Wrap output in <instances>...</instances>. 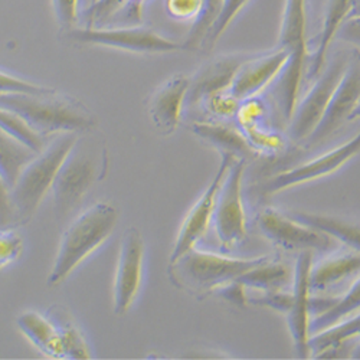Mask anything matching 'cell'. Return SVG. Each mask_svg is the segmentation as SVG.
I'll return each mask as SVG.
<instances>
[{
  "mask_svg": "<svg viewBox=\"0 0 360 360\" xmlns=\"http://www.w3.org/2000/svg\"><path fill=\"white\" fill-rule=\"evenodd\" d=\"M0 107L19 118L42 139L56 133H78L96 126L94 115L72 97L48 93L0 94Z\"/></svg>",
  "mask_w": 360,
  "mask_h": 360,
  "instance_id": "obj_1",
  "label": "cell"
},
{
  "mask_svg": "<svg viewBox=\"0 0 360 360\" xmlns=\"http://www.w3.org/2000/svg\"><path fill=\"white\" fill-rule=\"evenodd\" d=\"M117 221V209L108 202H98L78 215L63 233L48 287L63 284L79 264L96 252L110 238Z\"/></svg>",
  "mask_w": 360,
  "mask_h": 360,
  "instance_id": "obj_2",
  "label": "cell"
},
{
  "mask_svg": "<svg viewBox=\"0 0 360 360\" xmlns=\"http://www.w3.org/2000/svg\"><path fill=\"white\" fill-rule=\"evenodd\" d=\"M78 140V133H61L46 148L29 162L11 188L13 221L25 225L31 221L42 200L52 191L56 173Z\"/></svg>",
  "mask_w": 360,
  "mask_h": 360,
  "instance_id": "obj_3",
  "label": "cell"
},
{
  "mask_svg": "<svg viewBox=\"0 0 360 360\" xmlns=\"http://www.w3.org/2000/svg\"><path fill=\"white\" fill-rule=\"evenodd\" d=\"M268 257L232 258L215 252L200 251L196 247L169 264L170 278L179 287L192 292H214L236 281L248 269Z\"/></svg>",
  "mask_w": 360,
  "mask_h": 360,
  "instance_id": "obj_4",
  "label": "cell"
},
{
  "mask_svg": "<svg viewBox=\"0 0 360 360\" xmlns=\"http://www.w3.org/2000/svg\"><path fill=\"white\" fill-rule=\"evenodd\" d=\"M97 179L96 159L88 148L79 144V139L59 167L52 185L53 209L59 222L68 219L81 205L85 193Z\"/></svg>",
  "mask_w": 360,
  "mask_h": 360,
  "instance_id": "obj_5",
  "label": "cell"
},
{
  "mask_svg": "<svg viewBox=\"0 0 360 360\" xmlns=\"http://www.w3.org/2000/svg\"><path fill=\"white\" fill-rule=\"evenodd\" d=\"M68 35L75 42L103 45L137 53H166L186 49L184 44L174 42L162 37L153 29L139 25L122 27L85 26L81 29H74Z\"/></svg>",
  "mask_w": 360,
  "mask_h": 360,
  "instance_id": "obj_6",
  "label": "cell"
},
{
  "mask_svg": "<svg viewBox=\"0 0 360 360\" xmlns=\"http://www.w3.org/2000/svg\"><path fill=\"white\" fill-rule=\"evenodd\" d=\"M244 170L245 160H233L217 196L212 224L221 244L226 248L241 243L247 235V218L243 202Z\"/></svg>",
  "mask_w": 360,
  "mask_h": 360,
  "instance_id": "obj_7",
  "label": "cell"
},
{
  "mask_svg": "<svg viewBox=\"0 0 360 360\" xmlns=\"http://www.w3.org/2000/svg\"><path fill=\"white\" fill-rule=\"evenodd\" d=\"M347 63L342 58L327 67V70L316 78L314 85L306 97L298 101L295 110L290 118V136L292 140H307L313 130L320 123V120L327 108V104L332 98L335 89L338 88Z\"/></svg>",
  "mask_w": 360,
  "mask_h": 360,
  "instance_id": "obj_8",
  "label": "cell"
},
{
  "mask_svg": "<svg viewBox=\"0 0 360 360\" xmlns=\"http://www.w3.org/2000/svg\"><path fill=\"white\" fill-rule=\"evenodd\" d=\"M258 225L264 235L287 251H327L333 247V238L328 233L298 222L287 214L274 209H265L258 217Z\"/></svg>",
  "mask_w": 360,
  "mask_h": 360,
  "instance_id": "obj_9",
  "label": "cell"
},
{
  "mask_svg": "<svg viewBox=\"0 0 360 360\" xmlns=\"http://www.w3.org/2000/svg\"><path fill=\"white\" fill-rule=\"evenodd\" d=\"M144 241L137 228H129L120 244L114 277V313L126 314L139 295L143 280Z\"/></svg>",
  "mask_w": 360,
  "mask_h": 360,
  "instance_id": "obj_10",
  "label": "cell"
},
{
  "mask_svg": "<svg viewBox=\"0 0 360 360\" xmlns=\"http://www.w3.org/2000/svg\"><path fill=\"white\" fill-rule=\"evenodd\" d=\"M236 160L232 155L229 153H222V160L221 165L211 180V184L205 189V192L200 195V198L196 200V203L192 206L189 214L186 215L182 226H180V231L177 233L176 243L173 247V251L170 254L169 264H173L177 261L180 257H182L185 252L189 250L195 248L196 244L203 238L206 233L209 225L212 224V217H214V209L217 203V196L221 189L222 180L229 169V166Z\"/></svg>",
  "mask_w": 360,
  "mask_h": 360,
  "instance_id": "obj_11",
  "label": "cell"
},
{
  "mask_svg": "<svg viewBox=\"0 0 360 360\" xmlns=\"http://www.w3.org/2000/svg\"><path fill=\"white\" fill-rule=\"evenodd\" d=\"M360 153V131L346 141L345 144L330 150V152L304 163L294 169L281 172L273 176L268 182L262 186V191L266 195L278 193L288 188H294L303 184H309L311 180H317L323 176L332 174L339 170L346 162L353 159Z\"/></svg>",
  "mask_w": 360,
  "mask_h": 360,
  "instance_id": "obj_12",
  "label": "cell"
},
{
  "mask_svg": "<svg viewBox=\"0 0 360 360\" xmlns=\"http://www.w3.org/2000/svg\"><path fill=\"white\" fill-rule=\"evenodd\" d=\"M360 100V56H354L345 70V74L330 98L327 108L317 127L307 137L309 144H319L328 139L349 117Z\"/></svg>",
  "mask_w": 360,
  "mask_h": 360,
  "instance_id": "obj_13",
  "label": "cell"
},
{
  "mask_svg": "<svg viewBox=\"0 0 360 360\" xmlns=\"http://www.w3.org/2000/svg\"><path fill=\"white\" fill-rule=\"evenodd\" d=\"M313 265V252H298L294 281H292V302L287 313L290 333L295 346L298 357L306 359L310 356V271Z\"/></svg>",
  "mask_w": 360,
  "mask_h": 360,
  "instance_id": "obj_14",
  "label": "cell"
},
{
  "mask_svg": "<svg viewBox=\"0 0 360 360\" xmlns=\"http://www.w3.org/2000/svg\"><path fill=\"white\" fill-rule=\"evenodd\" d=\"M288 55L290 51L278 46L269 53L245 59L231 84L229 94L239 103L257 97L266 85L273 84Z\"/></svg>",
  "mask_w": 360,
  "mask_h": 360,
  "instance_id": "obj_15",
  "label": "cell"
},
{
  "mask_svg": "<svg viewBox=\"0 0 360 360\" xmlns=\"http://www.w3.org/2000/svg\"><path fill=\"white\" fill-rule=\"evenodd\" d=\"M189 85V77L176 74L163 82L150 98L148 112L160 134L169 136L176 131L184 107L186 105Z\"/></svg>",
  "mask_w": 360,
  "mask_h": 360,
  "instance_id": "obj_16",
  "label": "cell"
},
{
  "mask_svg": "<svg viewBox=\"0 0 360 360\" xmlns=\"http://www.w3.org/2000/svg\"><path fill=\"white\" fill-rule=\"evenodd\" d=\"M245 59L239 55H226L206 64L191 78L186 104L195 105L209 97L229 91L231 84Z\"/></svg>",
  "mask_w": 360,
  "mask_h": 360,
  "instance_id": "obj_17",
  "label": "cell"
},
{
  "mask_svg": "<svg viewBox=\"0 0 360 360\" xmlns=\"http://www.w3.org/2000/svg\"><path fill=\"white\" fill-rule=\"evenodd\" d=\"M307 59V48L290 51L287 61L274 82V97L277 104L285 117L290 120L295 105L298 103L300 88H302V81L304 75V67Z\"/></svg>",
  "mask_w": 360,
  "mask_h": 360,
  "instance_id": "obj_18",
  "label": "cell"
},
{
  "mask_svg": "<svg viewBox=\"0 0 360 360\" xmlns=\"http://www.w3.org/2000/svg\"><path fill=\"white\" fill-rule=\"evenodd\" d=\"M353 6L354 0H327L317 48L311 55L309 78H317L321 74L326 64L327 51L338 37L342 25L347 20Z\"/></svg>",
  "mask_w": 360,
  "mask_h": 360,
  "instance_id": "obj_19",
  "label": "cell"
},
{
  "mask_svg": "<svg viewBox=\"0 0 360 360\" xmlns=\"http://www.w3.org/2000/svg\"><path fill=\"white\" fill-rule=\"evenodd\" d=\"M16 321L23 335L42 353L53 359H65L61 336L49 316L38 311H26Z\"/></svg>",
  "mask_w": 360,
  "mask_h": 360,
  "instance_id": "obj_20",
  "label": "cell"
},
{
  "mask_svg": "<svg viewBox=\"0 0 360 360\" xmlns=\"http://www.w3.org/2000/svg\"><path fill=\"white\" fill-rule=\"evenodd\" d=\"M192 131L219 148L222 153H229L235 159L239 158L247 162L257 156V150L247 137L232 126L221 123H195L192 126Z\"/></svg>",
  "mask_w": 360,
  "mask_h": 360,
  "instance_id": "obj_21",
  "label": "cell"
},
{
  "mask_svg": "<svg viewBox=\"0 0 360 360\" xmlns=\"http://www.w3.org/2000/svg\"><path fill=\"white\" fill-rule=\"evenodd\" d=\"M360 271V252H342L311 265L310 290L323 291Z\"/></svg>",
  "mask_w": 360,
  "mask_h": 360,
  "instance_id": "obj_22",
  "label": "cell"
},
{
  "mask_svg": "<svg viewBox=\"0 0 360 360\" xmlns=\"http://www.w3.org/2000/svg\"><path fill=\"white\" fill-rule=\"evenodd\" d=\"M37 155L34 148L0 127V174L9 189L16 182L22 169Z\"/></svg>",
  "mask_w": 360,
  "mask_h": 360,
  "instance_id": "obj_23",
  "label": "cell"
},
{
  "mask_svg": "<svg viewBox=\"0 0 360 360\" xmlns=\"http://www.w3.org/2000/svg\"><path fill=\"white\" fill-rule=\"evenodd\" d=\"M307 0H285L278 46L287 51L307 48Z\"/></svg>",
  "mask_w": 360,
  "mask_h": 360,
  "instance_id": "obj_24",
  "label": "cell"
},
{
  "mask_svg": "<svg viewBox=\"0 0 360 360\" xmlns=\"http://www.w3.org/2000/svg\"><path fill=\"white\" fill-rule=\"evenodd\" d=\"M291 218L298 222L307 224L313 228H317L332 238L339 239L347 247L353 248L356 252H360V224L347 221L340 217L332 215H317V214H306V212H288Z\"/></svg>",
  "mask_w": 360,
  "mask_h": 360,
  "instance_id": "obj_25",
  "label": "cell"
},
{
  "mask_svg": "<svg viewBox=\"0 0 360 360\" xmlns=\"http://www.w3.org/2000/svg\"><path fill=\"white\" fill-rule=\"evenodd\" d=\"M291 280L292 277L288 266L268 257L262 262L248 269V271L244 273L236 281L245 287L268 292L283 290L285 285L291 283Z\"/></svg>",
  "mask_w": 360,
  "mask_h": 360,
  "instance_id": "obj_26",
  "label": "cell"
},
{
  "mask_svg": "<svg viewBox=\"0 0 360 360\" xmlns=\"http://www.w3.org/2000/svg\"><path fill=\"white\" fill-rule=\"evenodd\" d=\"M360 336V313H354V316L345 317L340 321L332 324L330 327L321 330L319 333L310 335L309 347L313 356H317L323 350L343 345L346 342H352L353 339Z\"/></svg>",
  "mask_w": 360,
  "mask_h": 360,
  "instance_id": "obj_27",
  "label": "cell"
},
{
  "mask_svg": "<svg viewBox=\"0 0 360 360\" xmlns=\"http://www.w3.org/2000/svg\"><path fill=\"white\" fill-rule=\"evenodd\" d=\"M48 316L55 323L59 336H61L65 359H89V347L82 336L79 327L68 317V313L61 307H51Z\"/></svg>",
  "mask_w": 360,
  "mask_h": 360,
  "instance_id": "obj_28",
  "label": "cell"
},
{
  "mask_svg": "<svg viewBox=\"0 0 360 360\" xmlns=\"http://www.w3.org/2000/svg\"><path fill=\"white\" fill-rule=\"evenodd\" d=\"M359 310H360V277L352 284V287L343 297L338 298V302L332 309L310 320V335L321 332V330L340 321L345 317H349L357 313Z\"/></svg>",
  "mask_w": 360,
  "mask_h": 360,
  "instance_id": "obj_29",
  "label": "cell"
},
{
  "mask_svg": "<svg viewBox=\"0 0 360 360\" xmlns=\"http://www.w3.org/2000/svg\"><path fill=\"white\" fill-rule=\"evenodd\" d=\"M224 6V0H203L200 15L193 20L192 29L184 44L186 49H196L202 46L207 32L211 31Z\"/></svg>",
  "mask_w": 360,
  "mask_h": 360,
  "instance_id": "obj_30",
  "label": "cell"
},
{
  "mask_svg": "<svg viewBox=\"0 0 360 360\" xmlns=\"http://www.w3.org/2000/svg\"><path fill=\"white\" fill-rule=\"evenodd\" d=\"M0 127L34 148L37 153H41L45 148L44 139L29 129L22 118L4 107H0Z\"/></svg>",
  "mask_w": 360,
  "mask_h": 360,
  "instance_id": "obj_31",
  "label": "cell"
},
{
  "mask_svg": "<svg viewBox=\"0 0 360 360\" xmlns=\"http://www.w3.org/2000/svg\"><path fill=\"white\" fill-rule=\"evenodd\" d=\"M250 0H224L222 11L215 20L211 31L207 32L202 46L206 49H212L214 45L218 42V39L224 35V32L228 29V26L232 23V20L239 15L247 5Z\"/></svg>",
  "mask_w": 360,
  "mask_h": 360,
  "instance_id": "obj_32",
  "label": "cell"
},
{
  "mask_svg": "<svg viewBox=\"0 0 360 360\" xmlns=\"http://www.w3.org/2000/svg\"><path fill=\"white\" fill-rule=\"evenodd\" d=\"M23 251L22 236L12 231L0 228V269L15 262Z\"/></svg>",
  "mask_w": 360,
  "mask_h": 360,
  "instance_id": "obj_33",
  "label": "cell"
},
{
  "mask_svg": "<svg viewBox=\"0 0 360 360\" xmlns=\"http://www.w3.org/2000/svg\"><path fill=\"white\" fill-rule=\"evenodd\" d=\"M203 6V0H165V11L173 20H195Z\"/></svg>",
  "mask_w": 360,
  "mask_h": 360,
  "instance_id": "obj_34",
  "label": "cell"
},
{
  "mask_svg": "<svg viewBox=\"0 0 360 360\" xmlns=\"http://www.w3.org/2000/svg\"><path fill=\"white\" fill-rule=\"evenodd\" d=\"M48 91H52V88L22 79L5 71H0V94H9V93L38 94V93H48Z\"/></svg>",
  "mask_w": 360,
  "mask_h": 360,
  "instance_id": "obj_35",
  "label": "cell"
},
{
  "mask_svg": "<svg viewBox=\"0 0 360 360\" xmlns=\"http://www.w3.org/2000/svg\"><path fill=\"white\" fill-rule=\"evenodd\" d=\"M53 11L58 18L65 27L74 26L79 16V0H52Z\"/></svg>",
  "mask_w": 360,
  "mask_h": 360,
  "instance_id": "obj_36",
  "label": "cell"
},
{
  "mask_svg": "<svg viewBox=\"0 0 360 360\" xmlns=\"http://www.w3.org/2000/svg\"><path fill=\"white\" fill-rule=\"evenodd\" d=\"M291 302H292V291L285 292L283 290H277V291L265 292L261 298H255V300H252L251 303L271 307L277 311H281V313L287 314L290 307H291Z\"/></svg>",
  "mask_w": 360,
  "mask_h": 360,
  "instance_id": "obj_37",
  "label": "cell"
},
{
  "mask_svg": "<svg viewBox=\"0 0 360 360\" xmlns=\"http://www.w3.org/2000/svg\"><path fill=\"white\" fill-rule=\"evenodd\" d=\"M11 221H13L11 189L0 174V228H5Z\"/></svg>",
  "mask_w": 360,
  "mask_h": 360,
  "instance_id": "obj_38",
  "label": "cell"
},
{
  "mask_svg": "<svg viewBox=\"0 0 360 360\" xmlns=\"http://www.w3.org/2000/svg\"><path fill=\"white\" fill-rule=\"evenodd\" d=\"M338 37L349 44L360 46V15L347 19L342 25Z\"/></svg>",
  "mask_w": 360,
  "mask_h": 360,
  "instance_id": "obj_39",
  "label": "cell"
},
{
  "mask_svg": "<svg viewBox=\"0 0 360 360\" xmlns=\"http://www.w3.org/2000/svg\"><path fill=\"white\" fill-rule=\"evenodd\" d=\"M245 285H243L241 283L233 281L228 285H224L222 288L218 290V292L229 302L231 304H236V306H244L247 304V298H245Z\"/></svg>",
  "mask_w": 360,
  "mask_h": 360,
  "instance_id": "obj_40",
  "label": "cell"
},
{
  "mask_svg": "<svg viewBox=\"0 0 360 360\" xmlns=\"http://www.w3.org/2000/svg\"><path fill=\"white\" fill-rule=\"evenodd\" d=\"M359 117H360V100H359L357 105L354 107V110L352 111V114H350V117H349V122H350V120H356V118H359Z\"/></svg>",
  "mask_w": 360,
  "mask_h": 360,
  "instance_id": "obj_41",
  "label": "cell"
},
{
  "mask_svg": "<svg viewBox=\"0 0 360 360\" xmlns=\"http://www.w3.org/2000/svg\"><path fill=\"white\" fill-rule=\"evenodd\" d=\"M352 357L353 359H360V343L357 345V347H354V354Z\"/></svg>",
  "mask_w": 360,
  "mask_h": 360,
  "instance_id": "obj_42",
  "label": "cell"
}]
</instances>
